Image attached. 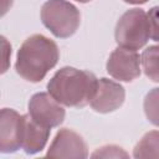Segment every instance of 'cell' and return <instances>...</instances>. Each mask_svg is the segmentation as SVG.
<instances>
[{
	"label": "cell",
	"mask_w": 159,
	"mask_h": 159,
	"mask_svg": "<svg viewBox=\"0 0 159 159\" xmlns=\"http://www.w3.org/2000/svg\"><path fill=\"white\" fill-rule=\"evenodd\" d=\"M98 87V78L88 71L75 67L60 68L47 83L48 93L66 107L81 108L91 103Z\"/></svg>",
	"instance_id": "cell-1"
},
{
	"label": "cell",
	"mask_w": 159,
	"mask_h": 159,
	"mask_svg": "<svg viewBox=\"0 0 159 159\" xmlns=\"http://www.w3.org/2000/svg\"><path fill=\"white\" fill-rule=\"evenodd\" d=\"M60 58V51L55 41L36 34L30 36L20 46L16 56L15 70L29 82H40L52 70Z\"/></svg>",
	"instance_id": "cell-2"
},
{
	"label": "cell",
	"mask_w": 159,
	"mask_h": 159,
	"mask_svg": "<svg viewBox=\"0 0 159 159\" xmlns=\"http://www.w3.org/2000/svg\"><path fill=\"white\" fill-rule=\"evenodd\" d=\"M41 21L53 36L67 39L77 31L81 14L67 0H47L41 7Z\"/></svg>",
	"instance_id": "cell-3"
},
{
	"label": "cell",
	"mask_w": 159,
	"mask_h": 159,
	"mask_svg": "<svg viewBox=\"0 0 159 159\" xmlns=\"http://www.w3.org/2000/svg\"><path fill=\"white\" fill-rule=\"evenodd\" d=\"M114 37L120 47L129 50L142 48L150 39L148 14L138 7L125 11L117 22Z\"/></svg>",
	"instance_id": "cell-4"
},
{
	"label": "cell",
	"mask_w": 159,
	"mask_h": 159,
	"mask_svg": "<svg viewBox=\"0 0 159 159\" xmlns=\"http://www.w3.org/2000/svg\"><path fill=\"white\" fill-rule=\"evenodd\" d=\"M26 116L15 109L2 108L0 112V152L9 154L22 148Z\"/></svg>",
	"instance_id": "cell-5"
},
{
	"label": "cell",
	"mask_w": 159,
	"mask_h": 159,
	"mask_svg": "<svg viewBox=\"0 0 159 159\" xmlns=\"http://www.w3.org/2000/svg\"><path fill=\"white\" fill-rule=\"evenodd\" d=\"M29 116L39 124L53 128L63 122L66 112L61 103H58L50 93L39 92L35 93L29 102Z\"/></svg>",
	"instance_id": "cell-6"
},
{
	"label": "cell",
	"mask_w": 159,
	"mask_h": 159,
	"mask_svg": "<svg viewBox=\"0 0 159 159\" xmlns=\"http://www.w3.org/2000/svg\"><path fill=\"white\" fill-rule=\"evenodd\" d=\"M107 72L118 81L130 82L140 75V56L135 50L117 47L107 61Z\"/></svg>",
	"instance_id": "cell-7"
},
{
	"label": "cell",
	"mask_w": 159,
	"mask_h": 159,
	"mask_svg": "<svg viewBox=\"0 0 159 159\" xmlns=\"http://www.w3.org/2000/svg\"><path fill=\"white\" fill-rule=\"evenodd\" d=\"M46 157L51 158H87L88 150L84 139L72 129L62 128L52 140Z\"/></svg>",
	"instance_id": "cell-8"
},
{
	"label": "cell",
	"mask_w": 159,
	"mask_h": 159,
	"mask_svg": "<svg viewBox=\"0 0 159 159\" xmlns=\"http://www.w3.org/2000/svg\"><path fill=\"white\" fill-rule=\"evenodd\" d=\"M125 99V91L122 84L108 78H99L97 92L91 101V107L98 113H109L118 109Z\"/></svg>",
	"instance_id": "cell-9"
},
{
	"label": "cell",
	"mask_w": 159,
	"mask_h": 159,
	"mask_svg": "<svg viewBox=\"0 0 159 159\" xmlns=\"http://www.w3.org/2000/svg\"><path fill=\"white\" fill-rule=\"evenodd\" d=\"M51 128L43 127L31 119L30 116H26L25 122V132L22 140V149L26 154H36L41 152L50 137Z\"/></svg>",
	"instance_id": "cell-10"
},
{
	"label": "cell",
	"mask_w": 159,
	"mask_h": 159,
	"mask_svg": "<svg viewBox=\"0 0 159 159\" xmlns=\"http://www.w3.org/2000/svg\"><path fill=\"white\" fill-rule=\"evenodd\" d=\"M133 157L142 158H159V130H150L145 133L133 149Z\"/></svg>",
	"instance_id": "cell-11"
},
{
	"label": "cell",
	"mask_w": 159,
	"mask_h": 159,
	"mask_svg": "<svg viewBox=\"0 0 159 159\" xmlns=\"http://www.w3.org/2000/svg\"><path fill=\"white\" fill-rule=\"evenodd\" d=\"M140 62L145 76L153 82H159V46L147 47L140 56Z\"/></svg>",
	"instance_id": "cell-12"
},
{
	"label": "cell",
	"mask_w": 159,
	"mask_h": 159,
	"mask_svg": "<svg viewBox=\"0 0 159 159\" xmlns=\"http://www.w3.org/2000/svg\"><path fill=\"white\" fill-rule=\"evenodd\" d=\"M143 108L147 119L159 127V88H153L145 94Z\"/></svg>",
	"instance_id": "cell-13"
},
{
	"label": "cell",
	"mask_w": 159,
	"mask_h": 159,
	"mask_svg": "<svg viewBox=\"0 0 159 159\" xmlns=\"http://www.w3.org/2000/svg\"><path fill=\"white\" fill-rule=\"evenodd\" d=\"M92 158H128L129 154L118 145H104L91 154Z\"/></svg>",
	"instance_id": "cell-14"
},
{
	"label": "cell",
	"mask_w": 159,
	"mask_h": 159,
	"mask_svg": "<svg viewBox=\"0 0 159 159\" xmlns=\"http://www.w3.org/2000/svg\"><path fill=\"white\" fill-rule=\"evenodd\" d=\"M150 24V39L159 42V6H154L148 12Z\"/></svg>",
	"instance_id": "cell-15"
},
{
	"label": "cell",
	"mask_w": 159,
	"mask_h": 159,
	"mask_svg": "<svg viewBox=\"0 0 159 159\" xmlns=\"http://www.w3.org/2000/svg\"><path fill=\"white\" fill-rule=\"evenodd\" d=\"M1 45H2V70H1V73H5L7 67H9V60H10V55H11V46L4 36H1Z\"/></svg>",
	"instance_id": "cell-16"
},
{
	"label": "cell",
	"mask_w": 159,
	"mask_h": 159,
	"mask_svg": "<svg viewBox=\"0 0 159 159\" xmlns=\"http://www.w3.org/2000/svg\"><path fill=\"white\" fill-rule=\"evenodd\" d=\"M14 0H1V15H5V12L11 7Z\"/></svg>",
	"instance_id": "cell-17"
},
{
	"label": "cell",
	"mask_w": 159,
	"mask_h": 159,
	"mask_svg": "<svg viewBox=\"0 0 159 159\" xmlns=\"http://www.w3.org/2000/svg\"><path fill=\"white\" fill-rule=\"evenodd\" d=\"M127 4H132V5H140V4H145L148 0H123Z\"/></svg>",
	"instance_id": "cell-18"
},
{
	"label": "cell",
	"mask_w": 159,
	"mask_h": 159,
	"mask_svg": "<svg viewBox=\"0 0 159 159\" xmlns=\"http://www.w3.org/2000/svg\"><path fill=\"white\" fill-rule=\"evenodd\" d=\"M76 1H78V2H82V4H84V2H88V1H91V0H76Z\"/></svg>",
	"instance_id": "cell-19"
}]
</instances>
